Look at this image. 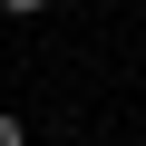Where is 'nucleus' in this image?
Returning a JSON list of instances; mask_svg holds the SVG:
<instances>
[{
	"label": "nucleus",
	"mask_w": 146,
	"mask_h": 146,
	"mask_svg": "<svg viewBox=\"0 0 146 146\" xmlns=\"http://www.w3.org/2000/svg\"><path fill=\"white\" fill-rule=\"evenodd\" d=\"M0 146H29V127H20V117H0Z\"/></svg>",
	"instance_id": "1"
},
{
	"label": "nucleus",
	"mask_w": 146,
	"mask_h": 146,
	"mask_svg": "<svg viewBox=\"0 0 146 146\" xmlns=\"http://www.w3.org/2000/svg\"><path fill=\"white\" fill-rule=\"evenodd\" d=\"M0 10H10V20H29V10H49V0H0Z\"/></svg>",
	"instance_id": "2"
}]
</instances>
